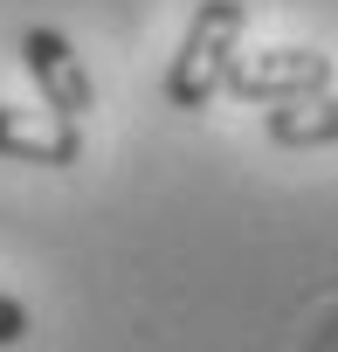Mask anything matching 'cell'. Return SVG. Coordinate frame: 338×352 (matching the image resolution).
Returning a JSON list of instances; mask_svg holds the SVG:
<instances>
[{
	"label": "cell",
	"instance_id": "277c9868",
	"mask_svg": "<svg viewBox=\"0 0 338 352\" xmlns=\"http://www.w3.org/2000/svg\"><path fill=\"white\" fill-rule=\"evenodd\" d=\"M0 159H28V166H76L83 159V124L35 118L21 104H0Z\"/></svg>",
	"mask_w": 338,
	"mask_h": 352
},
{
	"label": "cell",
	"instance_id": "6da1fadb",
	"mask_svg": "<svg viewBox=\"0 0 338 352\" xmlns=\"http://www.w3.org/2000/svg\"><path fill=\"white\" fill-rule=\"evenodd\" d=\"M242 28H249V0H201L173 63H166V104L173 111H207L228 90V69L242 56Z\"/></svg>",
	"mask_w": 338,
	"mask_h": 352
},
{
	"label": "cell",
	"instance_id": "7a4b0ae2",
	"mask_svg": "<svg viewBox=\"0 0 338 352\" xmlns=\"http://www.w3.org/2000/svg\"><path fill=\"white\" fill-rule=\"evenodd\" d=\"M331 76H338L331 49H242L235 69H228V90L276 111V104H311V97H324Z\"/></svg>",
	"mask_w": 338,
	"mask_h": 352
},
{
	"label": "cell",
	"instance_id": "3957f363",
	"mask_svg": "<svg viewBox=\"0 0 338 352\" xmlns=\"http://www.w3.org/2000/svg\"><path fill=\"white\" fill-rule=\"evenodd\" d=\"M14 49H21V69H28V83H35V97L49 104V118H63V124H83L90 111H97V83H90V69H83V56H76V42L63 35V28H21L14 35Z\"/></svg>",
	"mask_w": 338,
	"mask_h": 352
},
{
	"label": "cell",
	"instance_id": "5b68a950",
	"mask_svg": "<svg viewBox=\"0 0 338 352\" xmlns=\"http://www.w3.org/2000/svg\"><path fill=\"white\" fill-rule=\"evenodd\" d=\"M262 131H269V145H338V90H324L311 104H276Z\"/></svg>",
	"mask_w": 338,
	"mask_h": 352
},
{
	"label": "cell",
	"instance_id": "8992f818",
	"mask_svg": "<svg viewBox=\"0 0 338 352\" xmlns=\"http://www.w3.org/2000/svg\"><path fill=\"white\" fill-rule=\"evenodd\" d=\"M35 331V318H28V304L14 297V290H0V345H21Z\"/></svg>",
	"mask_w": 338,
	"mask_h": 352
}]
</instances>
